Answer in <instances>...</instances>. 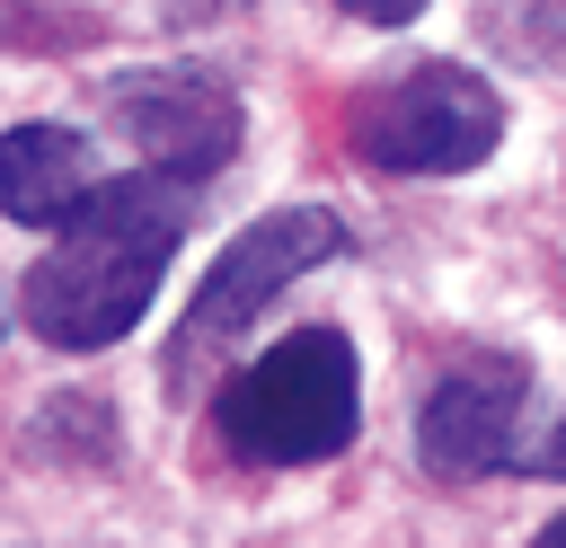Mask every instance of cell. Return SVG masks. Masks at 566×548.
Masks as SVG:
<instances>
[{"mask_svg": "<svg viewBox=\"0 0 566 548\" xmlns=\"http://www.w3.org/2000/svg\"><path fill=\"white\" fill-rule=\"evenodd\" d=\"M177 230H186V177H168V168L106 177L71 212V230L27 265V283H18L27 327L62 354H97V345L133 336V318L150 309V292L177 256Z\"/></svg>", "mask_w": 566, "mask_h": 548, "instance_id": "cell-1", "label": "cell"}, {"mask_svg": "<svg viewBox=\"0 0 566 548\" xmlns=\"http://www.w3.org/2000/svg\"><path fill=\"white\" fill-rule=\"evenodd\" d=\"M363 362L336 327H301L221 389V442L256 468H318L354 442Z\"/></svg>", "mask_w": 566, "mask_h": 548, "instance_id": "cell-2", "label": "cell"}, {"mask_svg": "<svg viewBox=\"0 0 566 548\" xmlns=\"http://www.w3.org/2000/svg\"><path fill=\"white\" fill-rule=\"evenodd\" d=\"M504 141V97L460 62H416L363 88L354 150L389 177H460Z\"/></svg>", "mask_w": 566, "mask_h": 548, "instance_id": "cell-3", "label": "cell"}, {"mask_svg": "<svg viewBox=\"0 0 566 548\" xmlns=\"http://www.w3.org/2000/svg\"><path fill=\"white\" fill-rule=\"evenodd\" d=\"M336 247H345V230H336V212H318V203H292V212L248 221V230L212 256V274H203V292H195L177 345H221V336H239V327H248L292 274L327 265Z\"/></svg>", "mask_w": 566, "mask_h": 548, "instance_id": "cell-4", "label": "cell"}, {"mask_svg": "<svg viewBox=\"0 0 566 548\" xmlns=\"http://www.w3.org/2000/svg\"><path fill=\"white\" fill-rule=\"evenodd\" d=\"M115 124L150 168H168L186 186L230 168V150H239V97L212 71H142V80H124L115 88Z\"/></svg>", "mask_w": 566, "mask_h": 548, "instance_id": "cell-5", "label": "cell"}, {"mask_svg": "<svg viewBox=\"0 0 566 548\" xmlns=\"http://www.w3.org/2000/svg\"><path fill=\"white\" fill-rule=\"evenodd\" d=\"M522 362H460L424 389L416 407V451L433 477H486L504 451H513V424H522Z\"/></svg>", "mask_w": 566, "mask_h": 548, "instance_id": "cell-6", "label": "cell"}, {"mask_svg": "<svg viewBox=\"0 0 566 548\" xmlns=\"http://www.w3.org/2000/svg\"><path fill=\"white\" fill-rule=\"evenodd\" d=\"M106 177L88 168V141L62 133V124H18L0 133V212L44 230V221H71Z\"/></svg>", "mask_w": 566, "mask_h": 548, "instance_id": "cell-7", "label": "cell"}, {"mask_svg": "<svg viewBox=\"0 0 566 548\" xmlns=\"http://www.w3.org/2000/svg\"><path fill=\"white\" fill-rule=\"evenodd\" d=\"M336 9H354V18H371V27H407L424 0H336Z\"/></svg>", "mask_w": 566, "mask_h": 548, "instance_id": "cell-8", "label": "cell"}, {"mask_svg": "<svg viewBox=\"0 0 566 548\" xmlns=\"http://www.w3.org/2000/svg\"><path fill=\"white\" fill-rule=\"evenodd\" d=\"M539 468H548V477H566V415H557V433H548V451H539Z\"/></svg>", "mask_w": 566, "mask_h": 548, "instance_id": "cell-9", "label": "cell"}, {"mask_svg": "<svg viewBox=\"0 0 566 548\" xmlns=\"http://www.w3.org/2000/svg\"><path fill=\"white\" fill-rule=\"evenodd\" d=\"M539 548H566V521H548V530H539Z\"/></svg>", "mask_w": 566, "mask_h": 548, "instance_id": "cell-10", "label": "cell"}]
</instances>
